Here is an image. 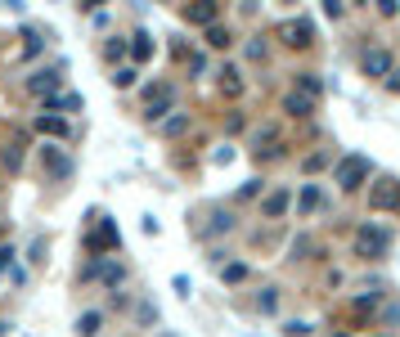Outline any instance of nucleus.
I'll return each mask as SVG.
<instances>
[{
    "label": "nucleus",
    "instance_id": "1",
    "mask_svg": "<svg viewBox=\"0 0 400 337\" xmlns=\"http://www.w3.org/2000/svg\"><path fill=\"white\" fill-rule=\"evenodd\" d=\"M373 176V162L365 158V153H342L333 166V185L342 189V194H356V189H365Z\"/></svg>",
    "mask_w": 400,
    "mask_h": 337
},
{
    "label": "nucleus",
    "instance_id": "2",
    "mask_svg": "<svg viewBox=\"0 0 400 337\" xmlns=\"http://www.w3.org/2000/svg\"><path fill=\"white\" fill-rule=\"evenodd\" d=\"M387 252H392V230L378 221H365L356 230V257H365V261H382Z\"/></svg>",
    "mask_w": 400,
    "mask_h": 337
},
{
    "label": "nucleus",
    "instance_id": "3",
    "mask_svg": "<svg viewBox=\"0 0 400 337\" xmlns=\"http://www.w3.org/2000/svg\"><path fill=\"white\" fill-rule=\"evenodd\" d=\"M113 247H122V234H117L113 221H104V216L95 212V230L86 234V257H90V261H104Z\"/></svg>",
    "mask_w": 400,
    "mask_h": 337
},
{
    "label": "nucleus",
    "instance_id": "4",
    "mask_svg": "<svg viewBox=\"0 0 400 337\" xmlns=\"http://www.w3.org/2000/svg\"><path fill=\"white\" fill-rule=\"evenodd\" d=\"M369 212H400V180L378 176L369 185Z\"/></svg>",
    "mask_w": 400,
    "mask_h": 337
},
{
    "label": "nucleus",
    "instance_id": "5",
    "mask_svg": "<svg viewBox=\"0 0 400 337\" xmlns=\"http://www.w3.org/2000/svg\"><path fill=\"white\" fill-rule=\"evenodd\" d=\"M41 171L45 180H72V158L59 144H41Z\"/></svg>",
    "mask_w": 400,
    "mask_h": 337
},
{
    "label": "nucleus",
    "instance_id": "6",
    "mask_svg": "<svg viewBox=\"0 0 400 337\" xmlns=\"http://www.w3.org/2000/svg\"><path fill=\"white\" fill-rule=\"evenodd\" d=\"M360 68H365V77H373V81H387V77H392V68H396V54L387 50V45H373V50H365Z\"/></svg>",
    "mask_w": 400,
    "mask_h": 337
},
{
    "label": "nucleus",
    "instance_id": "7",
    "mask_svg": "<svg viewBox=\"0 0 400 337\" xmlns=\"http://www.w3.org/2000/svg\"><path fill=\"white\" fill-rule=\"evenodd\" d=\"M279 36H284V45H293V50H310L315 45V27H310V18H288V23H279Z\"/></svg>",
    "mask_w": 400,
    "mask_h": 337
},
{
    "label": "nucleus",
    "instance_id": "8",
    "mask_svg": "<svg viewBox=\"0 0 400 337\" xmlns=\"http://www.w3.org/2000/svg\"><path fill=\"white\" fill-rule=\"evenodd\" d=\"M180 18H185L189 27H216V23H221V5H216V0H198V5L180 9Z\"/></svg>",
    "mask_w": 400,
    "mask_h": 337
},
{
    "label": "nucleus",
    "instance_id": "9",
    "mask_svg": "<svg viewBox=\"0 0 400 337\" xmlns=\"http://www.w3.org/2000/svg\"><path fill=\"white\" fill-rule=\"evenodd\" d=\"M59 81H63V68H45V72H32L28 77V94H54Z\"/></svg>",
    "mask_w": 400,
    "mask_h": 337
},
{
    "label": "nucleus",
    "instance_id": "10",
    "mask_svg": "<svg viewBox=\"0 0 400 337\" xmlns=\"http://www.w3.org/2000/svg\"><path fill=\"white\" fill-rule=\"evenodd\" d=\"M288 202H293V189H274V194L261 202V221H279V216L288 212Z\"/></svg>",
    "mask_w": 400,
    "mask_h": 337
},
{
    "label": "nucleus",
    "instance_id": "11",
    "mask_svg": "<svg viewBox=\"0 0 400 337\" xmlns=\"http://www.w3.org/2000/svg\"><path fill=\"white\" fill-rule=\"evenodd\" d=\"M216 77H221V94H229V99H238V94H243V72H238V68L225 63Z\"/></svg>",
    "mask_w": 400,
    "mask_h": 337
},
{
    "label": "nucleus",
    "instance_id": "12",
    "mask_svg": "<svg viewBox=\"0 0 400 337\" xmlns=\"http://www.w3.org/2000/svg\"><path fill=\"white\" fill-rule=\"evenodd\" d=\"M320 207H324V194H320V185H301L297 216H310V212H320Z\"/></svg>",
    "mask_w": 400,
    "mask_h": 337
},
{
    "label": "nucleus",
    "instance_id": "13",
    "mask_svg": "<svg viewBox=\"0 0 400 337\" xmlns=\"http://www.w3.org/2000/svg\"><path fill=\"white\" fill-rule=\"evenodd\" d=\"M126 50H131V59H135V63H149V59H153V36H149V32H135Z\"/></svg>",
    "mask_w": 400,
    "mask_h": 337
},
{
    "label": "nucleus",
    "instance_id": "14",
    "mask_svg": "<svg viewBox=\"0 0 400 337\" xmlns=\"http://www.w3.org/2000/svg\"><path fill=\"white\" fill-rule=\"evenodd\" d=\"M95 279H104V283L117 293V288L126 283V266H117V261H99V274H95Z\"/></svg>",
    "mask_w": 400,
    "mask_h": 337
},
{
    "label": "nucleus",
    "instance_id": "15",
    "mask_svg": "<svg viewBox=\"0 0 400 337\" xmlns=\"http://www.w3.org/2000/svg\"><path fill=\"white\" fill-rule=\"evenodd\" d=\"M284 113H288V117H310V113H315V104L306 99V94L288 90V94H284Z\"/></svg>",
    "mask_w": 400,
    "mask_h": 337
},
{
    "label": "nucleus",
    "instance_id": "16",
    "mask_svg": "<svg viewBox=\"0 0 400 337\" xmlns=\"http://www.w3.org/2000/svg\"><path fill=\"white\" fill-rule=\"evenodd\" d=\"M104 329V310H86V315H77V337H99Z\"/></svg>",
    "mask_w": 400,
    "mask_h": 337
},
{
    "label": "nucleus",
    "instance_id": "17",
    "mask_svg": "<svg viewBox=\"0 0 400 337\" xmlns=\"http://www.w3.org/2000/svg\"><path fill=\"white\" fill-rule=\"evenodd\" d=\"M320 90H324L320 72H297V94H306V99L315 104V99H320Z\"/></svg>",
    "mask_w": 400,
    "mask_h": 337
},
{
    "label": "nucleus",
    "instance_id": "18",
    "mask_svg": "<svg viewBox=\"0 0 400 337\" xmlns=\"http://www.w3.org/2000/svg\"><path fill=\"white\" fill-rule=\"evenodd\" d=\"M229 230H234V216H229V212H212V225H202V238H216V234H229Z\"/></svg>",
    "mask_w": 400,
    "mask_h": 337
},
{
    "label": "nucleus",
    "instance_id": "19",
    "mask_svg": "<svg viewBox=\"0 0 400 337\" xmlns=\"http://www.w3.org/2000/svg\"><path fill=\"white\" fill-rule=\"evenodd\" d=\"M157 130H162V140H180V135L189 130V113H176V117H166V122L157 126Z\"/></svg>",
    "mask_w": 400,
    "mask_h": 337
},
{
    "label": "nucleus",
    "instance_id": "20",
    "mask_svg": "<svg viewBox=\"0 0 400 337\" xmlns=\"http://www.w3.org/2000/svg\"><path fill=\"white\" fill-rule=\"evenodd\" d=\"M59 108H63V113H81V94H59V99H45V113H59Z\"/></svg>",
    "mask_w": 400,
    "mask_h": 337
},
{
    "label": "nucleus",
    "instance_id": "21",
    "mask_svg": "<svg viewBox=\"0 0 400 337\" xmlns=\"http://www.w3.org/2000/svg\"><path fill=\"white\" fill-rule=\"evenodd\" d=\"M293 257H301V261H306V257H324V247L315 243L310 234H297V238H293Z\"/></svg>",
    "mask_w": 400,
    "mask_h": 337
},
{
    "label": "nucleus",
    "instance_id": "22",
    "mask_svg": "<svg viewBox=\"0 0 400 337\" xmlns=\"http://www.w3.org/2000/svg\"><path fill=\"white\" fill-rule=\"evenodd\" d=\"M36 130H41V135H68V122H63V117L41 113V117H36Z\"/></svg>",
    "mask_w": 400,
    "mask_h": 337
},
{
    "label": "nucleus",
    "instance_id": "23",
    "mask_svg": "<svg viewBox=\"0 0 400 337\" xmlns=\"http://www.w3.org/2000/svg\"><path fill=\"white\" fill-rule=\"evenodd\" d=\"M0 162H5V171H9V176H18V171H23V144H5Z\"/></svg>",
    "mask_w": 400,
    "mask_h": 337
},
{
    "label": "nucleus",
    "instance_id": "24",
    "mask_svg": "<svg viewBox=\"0 0 400 337\" xmlns=\"http://www.w3.org/2000/svg\"><path fill=\"white\" fill-rule=\"evenodd\" d=\"M252 306H257L261 315H274V310H279V288H261V293H257V302H252Z\"/></svg>",
    "mask_w": 400,
    "mask_h": 337
},
{
    "label": "nucleus",
    "instance_id": "25",
    "mask_svg": "<svg viewBox=\"0 0 400 337\" xmlns=\"http://www.w3.org/2000/svg\"><path fill=\"white\" fill-rule=\"evenodd\" d=\"M221 279L225 283H243L248 279V266H243V261H229V266H221Z\"/></svg>",
    "mask_w": 400,
    "mask_h": 337
},
{
    "label": "nucleus",
    "instance_id": "26",
    "mask_svg": "<svg viewBox=\"0 0 400 337\" xmlns=\"http://www.w3.org/2000/svg\"><path fill=\"white\" fill-rule=\"evenodd\" d=\"M229 41H234V36H229V27H221V23H216V27H207V45H212V50H225Z\"/></svg>",
    "mask_w": 400,
    "mask_h": 337
},
{
    "label": "nucleus",
    "instance_id": "27",
    "mask_svg": "<svg viewBox=\"0 0 400 337\" xmlns=\"http://www.w3.org/2000/svg\"><path fill=\"white\" fill-rule=\"evenodd\" d=\"M108 81H113L117 90H131V86H135V68H113V77H108Z\"/></svg>",
    "mask_w": 400,
    "mask_h": 337
},
{
    "label": "nucleus",
    "instance_id": "28",
    "mask_svg": "<svg viewBox=\"0 0 400 337\" xmlns=\"http://www.w3.org/2000/svg\"><path fill=\"white\" fill-rule=\"evenodd\" d=\"M45 252H50V243H45V238H32V247H28V261H32V266H45Z\"/></svg>",
    "mask_w": 400,
    "mask_h": 337
},
{
    "label": "nucleus",
    "instance_id": "29",
    "mask_svg": "<svg viewBox=\"0 0 400 337\" xmlns=\"http://www.w3.org/2000/svg\"><path fill=\"white\" fill-rule=\"evenodd\" d=\"M122 54H126V41H122V36H113V41L104 45V59H108V63H117Z\"/></svg>",
    "mask_w": 400,
    "mask_h": 337
},
{
    "label": "nucleus",
    "instance_id": "30",
    "mask_svg": "<svg viewBox=\"0 0 400 337\" xmlns=\"http://www.w3.org/2000/svg\"><path fill=\"white\" fill-rule=\"evenodd\" d=\"M284 337H310V324L306 319H288L284 324Z\"/></svg>",
    "mask_w": 400,
    "mask_h": 337
},
{
    "label": "nucleus",
    "instance_id": "31",
    "mask_svg": "<svg viewBox=\"0 0 400 337\" xmlns=\"http://www.w3.org/2000/svg\"><path fill=\"white\" fill-rule=\"evenodd\" d=\"M135 319H140V324H157V306H153V302H140Z\"/></svg>",
    "mask_w": 400,
    "mask_h": 337
},
{
    "label": "nucleus",
    "instance_id": "32",
    "mask_svg": "<svg viewBox=\"0 0 400 337\" xmlns=\"http://www.w3.org/2000/svg\"><path fill=\"white\" fill-rule=\"evenodd\" d=\"M171 288H176L180 297H189L193 293V279H189V274H171Z\"/></svg>",
    "mask_w": 400,
    "mask_h": 337
},
{
    "label": "nucleus",
    "instance_id": "33",
    "mask_svg": "<svg viewBox=\"0 0 400 337\" xmlns=\"http://www.w3.org/2000/svg\"><path fill=\"white\" fill-rule=\"evenodd\" d=\"M329 158H333V153H310V158H306V162H301V166H306V171H320V166H324V162H329Z\"/></svg>",
    "mask_w": 400,
    "mask_h": 337
},
{
    "label": "nucleus",
    "instance_id": "34",
    "mask_svg": "<svg viewBox=\"0 0 400 337\" xmlns=\"http://www.w3.org/2000/svg\"><path fill=\"white\" fill-rule=\"evenodd\" d=\"M212 162H216V166H225V162H234V149H229V144H221V149H216V153H212Z\"/></svg>",
    "mask_w": 400,
    "mask_h": 337
},
{
    "label": "nucleus",
    "instance_id": "35",
    "mask_svg": "<svg viewBox=\"0 0 400 337\" xmlns=\"http://www.w3.org/2000/svg\"><path fill=\"white\" fill-rule=\"evenodd\" d=\"M248 59H265V41H261V36H252V41H248Z\"/></svg>",
    "mask_w": 400,
    "mask_h": 337
},
{
    "label": "nucleus",
    "instance_id": "36",
    "mask_svg": "<svg viewBox=\"0 0 400 337\" xmlns=\"http://www.w3.org/2000/svg\"><path fill=\"white\" fill-rule=\"evenodd\" d=\"M382 90H387V94H400V68H392V77L382 81Z\"/></svg>",
    "mask_w": 400,
    "mask_h": 337
},
{
    "label": "nucleus",
    "instance_id": "37",
    "mask_svg": "<svg viewBox=\"0 0 400 337\" xmlns=\"http://www.w3.org/2000/svg\"><path fill=\"white\" fill-rule=\"evenodd\" d=\"M378 14H382V18H396L400 5H396V0H378Z\"/></svg>",
    "mask_w": 400,
    "mask_h": 337
},
{
    "label": "nucleus",
    "instance_id": "38",
    "mask_svg": "<svg viewBox=\"0 0 400 337\" xmlns=\"http://www.w3.org/2000/svg\"><path fill=\"white\" fill-rule=\"evenodd\" d=\"M257 189H261V180H243V189H238V198H257Z\"/></svg>",
    "mask_w": 400,
    "mask_h": 337
},
{
    "label": "nucleus",
    "instance_id": "39",
    "mask_svg": "<svg viewBox=\"0 0 400 337\" xmlns=\"http://www.w3.org/2000/svg\"><path fill=\"white\" fill-rule=\"evenodd\" d=\"M108 306H117V310H126V306H131V297L122 293V288H117V293H113V297H108Z\"/></svg>",
    "mask_w": 400,
    "mask_h": 337
},
{
    "label": "nucleus",
    "instance_id": "40",
    "mask_svg": "<svg viewBox=\"0 0 400 337\" xmlns=\"http://www.w3.org/2000/svg\"><path fill=\"white\" fill-rule=\"evenodd\" d=\"M324 14H329V18H342V14H346V9H342V5H337V0H324Z\"/></svg>",
    "mask_w": 400,
    "mask_h": 337
},
{
    "label": "nucleus",
    "instance_id": "41",
    "mask_svg": "<svg viewBox=\"0 0 400 337\" xmlns=\"http://www.w3.org/2000/svg\"><path fill=\"white\" fill-rule=\"evenodd\" d=\"M387 324H400V302H392V306H387V315H382Z\"/></svg>",
    "mask_w": 400,
    "mask_h": 337
},
{
    "label": "nucleus",
    "instance_id": "42",
    "mask_svg": "<svg viewBox=\"0 0 400 337\" xmlns=\"http://www.w3.org/2000/svg\"><path fill=\"white\" fill-rule=\"evenodd\" d=\"M14 257H18L14 247H0V270H5V266H9V261H14Z\"/></svg>",
    "mask_w": 400,
    "mask_h": 337
},
{
    "label": "nucleus",
    "instance_id": "43",
    "mask_svg": "<svg viewBox=\"0 0 400 337\" xmlns=\"http://www.w3.org/2000/svg\"><path fill=\"white\" fill-rule=\"evenodd\" d=\"M333 337H351V333H333Z\"/></svg>",
    "mask_w": 400,
    "mask_h": 337
}]
</instances>
